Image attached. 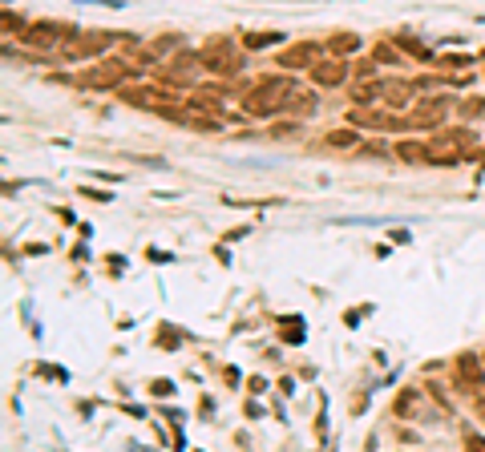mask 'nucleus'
Segmentation results:
<instances>
[{
  "instance_id": "32",
  "label": "nucleus",
  "mask_w": 485,
  "mask_h": 452,
  "mask_svg": "<svg viewBox=\"0 0 485 452\" xmlns=\"http://www.w3.org/2000/svg\"><path fill=\"white\" fill-rule=\"evenodd\" d=\"M473 157H481V162H485V154H473Z\"/></svg>"
},
{
  "instance_id": "27",
  "label": "nucleus",
  "mask_w": 485,
  "mask_h": 452,
  "mask_svg": "<svg viewBox=\"0 0 485 452\" xmlns=\"http://www.w3.org/2000/svg\"><path fill=\"white\" fill-rule=\"evenodd\" d=\"M170 49H178V37H170V32L154 41V53H170Z\"/></svg>"
},
{
  "instance_id": "10",
  "label": "nucleus",
  "mask_w": 485,
  "mask_h": 452,
  "mask_svg": "<svg viewBox=\"0 0 485 452\" xmlns=\"http://www.w3.org/2000/svg\"><path fill=\"white\" fill-rule=\"evenodd\" d=\"M122 101L146 105V109H162V105H174L178 93H162V89H154V85H129V89H122Z\"/></svg>"
},
{
  "instance_id": "9",
  "label": "nucleus",
  "mask_w": 485,
  "mask_h": 452,
  "mask_svg": "<svg viewBox=\"0 0 485 452\" xmlns=\"http://www.w3.org/2000/svg\"><path fill=\"white\" fill-rule=\"evenodd\" d=\"M449 105H453L449 97H441V93H433V97H425V101H421V105L413 109V117H409V126H416V129L441 126V121H445V113H449Z\"/></svg>"
},
{
  "instance_id": "14",
  "label": "nucleus",
  "mask_w": 485,
  "mask_h": 452,
  "mask_svg": "<svg viewBox=\"0 0 485 452\" xmlns=\"http://www.w3.org/2000/svg\"><path fill=\"white\" fill-rule=\"evenodd\" d=\"M413 89H416V81H380V101L388 109H404L413 101Z\"/></svg>"
},
{
  "instance_id": "21",
  "label": "nucleus",
  "mask_w": 485,
  "mask_h": 452,
  "mask_svg": "<svg viewBox=\"0 0 485 452\" xmlns=\"http://www.w3.org/2000/svg\"><path fill=\"white\" fill-rule=\"evenodd\" d=\"M457 113H461L465 121H481L485 117V97H465L461 105H457Z\"/></svg>"
},
{
  "instance_id": "16",
  "label": "nucleus",
  "mask_w": 485,
  "mask_h": 452,
  "mask_svg": "<svg viewBox=\"0 0 485 452\" xmlns=\"http://www.w3.org/2000/svg\"><path fill=\"white\" fill-rule=\"evenodd\" d=\"M397 157L409 166H421L428 162V141H397Z\"/></svg>"
},
{
  "instance_id": "25",
  "label": "nucleus",
  "mask_w": 485,
  "mask_h": 452,
  "mask_svg": "<svg viewBox=\"0 0 485 452\" xmlns=\"http://www.w3.org/2000/svg\"><path fill=\"white\" fill-rule=\"evenodd\" d=\"M372 56L385 61V65H400V53L392 49V44H372Z\"/></svg>"
},
{
  "instance_id": "11",
  "label": "nucleus",
  "mask_w": 485,
  "mask_h": 452,
  "mask_svg": "<svg viewBox=\"0 0 485 452\" xmlns=\"http://www.w3.org/2000/svg\"><path fill=\"white\" fill-rule=\"evenodd\" d=\"M457 388H461V392H469V396H477L485 388V376H481V364H477V359H473L469 352H461L457 355Z\"/></svg>"
},
{
  "instance_id": "12",
  "label": "nucleus",
  "mask_w": 485,
  "mask_h": 452,
  "mask_svg": "<svg viewBox=\"0 0 485 452\" xmlns=\"http://www.w3.org/2000/svg\"><path fill=\"white\" fill-rule=\"evenodd\" d=\"M312 81L324 85V89H332V85H344L348 81V61L344 56L332 53V61H315L312 65Z\"/></svg>"
},
{
  "instance_id": "30",
  "label": "nucleus",
  "mask_w": 485,
  "mask_h": 452,
  "mask_svg": "<svg viewBox=\"0 0 485 452\" xmlns=\"http://www.w3.org/2000/svg\"><path fill=\"white\" fill-rule=\"evenodd\" d=\"M150 392H154V396H170L174 383H170V380H154V388H150Z\"/></svg>"
},
{
  "instance_id": "24",
  "label": "nucleus",
  "mask_w": 485,
  "mask_h": 452,
  "mask_svg": "<svg viewBox=\"0 0 485 452\" xmlns=\"http://www.w3.org/2000/svg\"><path fill=\"white\" fill-rule=\"evenodd\" d=\"M287 109L312 113V109H315V97H312V93H300V89H296V93H291V101H287Z\"/></svg>"
},
{
  "instance_id": "20",
  "label": "nucleus",
  "mask_w": 485,
  "mask_h": 452,
  "mask_svg": "<svg viewBox=\"0 0 485 452\" xmlns=\"http://www.w3.org/2000/svg\"><path fill=\"white\" fill-rule=\"evenodd\" d=\"M303 335H308V331H303V323L296 319V315H287L284 327H279V339H284V343H303Z\"/></svg>"
},
{
  "instance_id": "2",
  "label": "nucleus",
  "mask_w": 485,
  "mask_h": 452,
  "mask_svg": "<svg viewBox=\"0 0 485 452\" xmlns=\"http://www.w3.org/2000/svg\"><path fill=\"white\" fill-rule=\"evenodd\" d=\"M477 154V138H473L469 126L461 129H441L437 138L428 141V162L433 166H457V162H465V157Z\"/></svg>"
},
{
  "instance_id": "22",
  "label": "nucleus",
  "mask_w": 485,
  "mask_h": 452,
  "mask_svg": "<svg viewBox=\"0 0 485 452\" xmlns=\"http://www.w3.org/2000/svg\"><path fill=\"white\" fill-rule=\"evenodd\" d=\"M469 61H473L469 53H445V56H437L433 65H441V69H469Z\"/></svg>"
},
{
  "instance_id": "26",
  "label": "nucleus",
  "mask_w": 485,
  "mask_h": 452,
  "mask_svg": "<svg viewBox=\"0 0 485 452\" xmlns=\"http://www.w3.org/2000/svg\"><path fill=\"white\" fill-rule=\"evenodd\" d=\"M328 145H356V133H352V129H332Z\"/></svg>"
},
{
  "instance_id": "19",
  "label": "nucleus",
  "mask_w": 485,
  "mask_h": 452,
  "mask_svg": "<svg viewBox=\"0 0 485 452\" xmlns=\"http://www.w3.org/2000/svg\"><path fill=\"white\" fill-rule=\"evenodd\" d=\"M284 37H279V28H267V32H247L242 37V44L247 49H267V44H279Z\"/></svg>"
},
{
  "instance_id": "5",
  "label": "nucleus",
  "mask_w": 485,
  "mask_h": 452,
  "mask_svg": "<svg viewBox=\"0 0 485 452\" xmlns=\"http://www.w3.org/2000/svg\"><path fill=\"white\" fill-rule=\"evenodd\" d=\"M114 37L110 32H69V41L61 44V56H69V61H89V56H98L101 49H110Z\"/></svg>"
},
{
  "instance_id": "4",
  "label": "nucleus",
  "mask_w": 485,
  "mask_h": 452,
  "mask_svg": "<svg viewBox=\"0 0 485 452\" xmlns=\"http://www.w3.org/2000/svg\"><path fill=\"white\" fill-rule=\"evenodd\" d=\"M202 65L211 73H223V77H230V73L242 69L239 53H235V44L227 41V37H214V41H206V49H202Z\"/></svg>"
},
{
  "instance_id": "3",
  "label": "nucleus",
  "mask_w": 485,
  "mask_h": 452,
  "mask_svg": "<svg viewBox=\"0 0 485 452\" xmlns=\"http://www.w3.org/2000/svg\"><path fill=\"white\" fill-rule=\"evenodd\" d=\"M129 65L126 61H98V65H89V69L77 73V85L81 89H114V85H122L129 77Z\"/></svg>"
},
{
  "instance_id": "17",
  "label": "nucleus",
  "mask_w": 485,
  "mask_h": 452,
  "mask_svg": "<svg viewBox=\"0 0 485 452\" xmlns=\"http://www.w3.org/2000/svg\"><path fill=\"white\" fill-rule=\"evenodd\" d=\"M360 49V37L356 32H336V37H328V53L344 56V53H356Z\"/></svg>"
},
{
  "instance_id": "31",
  "label": "nucleus",
  "mask_w": 485,
  "mask_h": 452,
  "mask_svg": "<svg viewBox=\"0 0 485 452\" xmlns=\"http://www.w3.org/2000/svg\"><path fill=\"white\" fill-rule=\"evenodd\" d=\"M4 28H8V32H16V28H25V25H21V20H13V13H4Z\"/></svg>"
},
{
  "instance_id": "1",
  "label": "nucleus",
  "mask_w": 485,
  "mask_h": 452,
  "mask_svg": "<svg viewBox=\"0 0 485 452\" xmlns=\"http://www.w3.org/2000/svg\"><path fill=\"white\" fill-rule=\"evenodd\" d=\"M291 93H296V85L287 81V77H263V81L242 97V113H251V117H271L275 109H287Z\"/></svg>"
},
{
  "instance_id": "18",
  "label": "nucleus",
  "mask_w": 485,
  "mask_h": 452,
  "mask_svg": "<svg viewBox=\"0 0 485 452\" xmlns=\"http://www.w3.org/2000/svg\"><path fill=\"white\" fill-rule=\"evenodd\" d=\"M397 44H400V49H404L409 56H416V61H425V65H433V61H437V56L428 53V44H421L416 37H404V32H400V37H397Z\"/></svg>"
},
{
  "instance_id": "8",
  "label": "nucleus",
  "mask_w": 485,
  "mask_h": 452,
  "mask_svg": "<svg viewBox=\"0 0 485 452\" xmlns=\"http://www.w3.org/2000/svg\"><path fill=\"white\" fill-rule=\"evenodd\" d=\"M206 69V65H202V56H194V53H174L170 61H166V81L170 85H194L199 81V73Z\"/></svg>"
},
{
  "instance_id": "13",
  "label": "nucleus",
  "mask_w": 485,
  "mask_h": 452,
  "mask_svg": "<svg viewBox=\"0 0 485 452\" xmlns=\"http://www.w3.org/2000/svg\"><path fill=\"white\" fill-rule=\"evenodd\" d=\"M315 61H320V44H312V41H300V44H291V49L279 53V65H284V69H312Z\"/></svg>"
},
{
  "instance_id": "23",
  "label": "nucleus",
  "mask_w": 485,
  "mask_h": 452,
  "mask_svg": "<svg viewBox=\"0 0 485 452\" xmlns=\"http://www.w3.org/2000/svg\"><path fill=\"white\" fill-rule=\"evenodd\" d=\"M376 97H380V81L356 85V89H352V101H356V105H368V101H376Z\"/></svg>"
},
{
  "instance_id": "6",
  "label": "nucleus",
  "mask_w": 485,
  "mask_h": 452,
  "mask_svg": "<svg viewBox=\"0 0 485 452\" xmlns=\"http://www.w3.org/2000/svg\"><path fill=\"white\" fill-rule=\"evenodd\" d=\"M397 412L404 416V420H421V424H433V420L445 416V408H433L421 388H404V392L397 396Z\"/></svg>"
},
{
  "instance_id": "29",
  "label": "nucleus",
  "mask_w": 485,
  "mask_h": 452,
  "mask_svg": "<svg viewBox=\"0 0 485 452\" xmlns=\"http://www.w3.org/2000/svg\"><path fill=\"white\" fill-rule=\"evenodd\" d=\"M473 412H477V420L485 424V388H481L477 396H473Z\"/></svg>"
},
{
  "instance_id": "7",
  "label": "nucleus",
  "mask_w": 485,
  "mask_h": 452,
  "mask_svg": "<svg viewBox=\"0 0 485 452\" xmlns=\"http://www.w3.org/2000/svg\"><path fill=\"white\" fill-rule=\"evenodd\" d=\"M69 25H57V20H37V25L25 28V41L33 44V49H45V53H53V49H61V44L69 41Z\"/></svg>"
},
{
  "instance_id": "28",
  "label": "nucleus",
  "mask_w": 485,
  "mask_h": 452,
  "mask_svg": "<svg viewBox=\"0 0 485 452\" xmlns=\"http://www.w3.org/2000/svg\"><path fill=\"white\" fill-rule=\"evenodd\" d=\"M465 448H473V452H485V436H477V432H469V428H465Z\"/></svg>"
},
{
  "instance_id": "15",
  "label": "nucleus",
  "mask_w": 485,
  "mask_h": 452,
  "mask_svg": "<svg viewBox=\"0 0 485 452\" xmlns=\"http://www.w3.org/2000/svg\"><path fill=\"white\" fill-rule=\"evenodd\" d=\"M352 121H356V126H368V129H404L397 117H388V113H372V109H352Z\"/></svg>"
}]
</instances>
